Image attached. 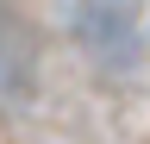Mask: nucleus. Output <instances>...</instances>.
<instances>
[{
    "label": "nucleus",
    "mask_w": 150,
    "mask_h": 144,
    "mask_svg": "<svg viewBox=\"0 0 150 144\" xmlns=\"http://www.w3.org/2000/svg\"><path fill=\"white\" fill-rule=\"evenodd\" d=\"M44 75V38L13 0H0V106H31Z\"/></svg>",
    "instance_id": "obj_2"
},
{
    "label": "nucleus",
    "mask_w": 150,
    "mask_h": 144,
    "mask_svg": "<svg viewBox=\"0 0 150 144\" xmlns=\"http://www.w3.org/2000/svg\"><path fill=\"white\" fill-rule=\"evenodd\" d=\"M56 19L100 75H138L150 57L144 0H56Z\"/></svg>",
    "instance_id": "obj_1"
}]
</instances>
